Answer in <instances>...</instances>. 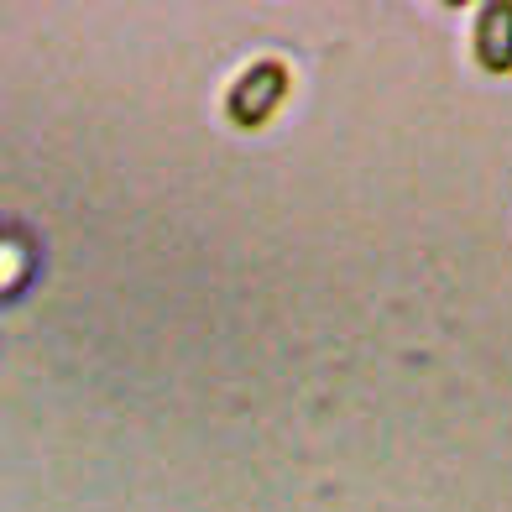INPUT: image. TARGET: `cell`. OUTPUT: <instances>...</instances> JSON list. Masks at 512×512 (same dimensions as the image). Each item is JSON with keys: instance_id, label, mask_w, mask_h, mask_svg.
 Returning a JSON list of instances; mask_svg holds the SVG:
<instances>
[{"instance_id": "1", "label": "cell", "mask_w": 512, "mask_h": 512, "mask_svg": "<svg viewBox=\"0 0 512 512\" xmlns=\"http://www.w3.org/2000/svg\"><path fill=\"white\" fill-rule=\"evenodd\" d=\"M283 95H288V68L267 58V63H251L246 74L236 79V89L225 95V110H230V121H236L241 131H256L277 105H283Z\"/></svg>"}, {"instance_id": "2", "label": "cell", "mask_w": 512, "mask_h": 512, "mask_svg": "<svg viewBox=\"0 0 512 512\" xmlns=\"http://www.w3.org/2000/svg\"><path fill=\"white\" fill-rule=\"evenodd\" d=\"M476 58L486 74H512V6L492 0L476 16Z\"/></svg>"}]
</instances>
